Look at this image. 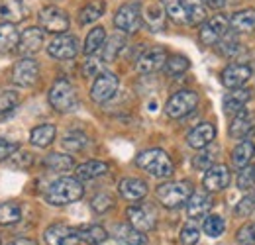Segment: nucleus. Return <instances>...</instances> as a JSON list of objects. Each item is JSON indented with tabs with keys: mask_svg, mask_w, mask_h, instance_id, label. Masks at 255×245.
I'll return each instance as SVG.
<instances>
[{
	"mask_svg": "<svg viewBox=\"0 0 255 245\" xmlns=\"http://www.w3.org/2000/svg\"><path fill=\"white\" fill-rule=\"evenodd\" d=\"M230 28V20L218 14V16H212L210 20H204L202 22V28H200V43L206 45V47H212L216 45L224 35L228 33Z\"/></svg>",
	"mask_w": 255,
	"mask_h": 245,
	"instance_id": "obj_8",
	"label": "nucleus"
},
{
	"mask_svg": "<svg viewBox=\"0 0 255 245\" xmlns=\"http://www.w3.org/2000/svg\"><path fill=\"white\" fill-rule=\"evenodd\" d=\"M18 149H20V145H18L16 141H10V139H6V137H0V161L10 159Z\"/></svg>",
	"mask_w": 255,
	"mask_h": 245,
	"instance_id": "obj_52",
	"label": "nucleus"
},
{
	"mask_svg": "<svg viewBox=\"0 0 255 245\" xmlns=\"http://www.w3.org/2000/svg\"><path fill=\"white\" fill-rule=\"evenodd\" d=\"M220 79H222V85L228 91L242 89L252 79V67L244 65V63H232V65H228L222 71Z\"/></svg>",
	"mask_w": 255,
	"mask_h": 245,
	"instance_id": "obj_13",
	"label": "nucleus"
},
{
	"mask_svg": "<svg viewBox=\"0 0 255 245\" xmlns=\"http://www.w3.org/2000/svg\"><path fill=\"white\" fill-rule=\"evenodd\" d=\"M185 10L189 24H200L206 20V8L202 0H185Z\"/></svg>",
	"mask_w": 255,
	"mask_h": 245,
	"instance_id": "obj_39",
	"label": "nucleus"
},
{
	"mask_svg": "<svg viewBox=\"0 0 255 245\" xmlns=\"http://www.w3.org/2000/svg\"><path fill=\"white\" fill-rule=\"evenodd\" d=\"M100 67H102V59L95 57V55H89V59L83 63V75L87 79H93L96 75H100Z\"/></svg>",
	"mask_w": 255,
	"mask_h": 245,
	"instance_id": "obj_47",
	"label": "nucleus"
},
{
	"mask_svg": "<svg viewBox=\"0 0 255 245\" xmlns=\"http://www.w3.org/2000/svg\"><path fill=\"white\" fill-rule=\"evenodd\" d=\"M104 41H106V30L104 28H93L89 31L87 39H85V53L95 55L96 51H100L104 47Z\"/></svg>",
	"mask_w": 255,
	"mask_h": 245,
	"instance_id": "obj_34",
	"label": "nucleus"
},
{
	"mask_svg": "<svg viewBox=\"0 0 255 245\" xmlns=\"http://www.w3.org/2000/svg\"><path fill=\"white\" fill-rule=\"evenodd\" d=\"M214 137H216V127L210 122H204L194 125L187 133V143L192 149H204L214 141Z\"/></svg>",
	"mask_w": 255,
	"mask_h": 245,
	"instance_id": "obj_16",
	"label": "nucleus"
},
{
	"mask_svg": "<svg viewBox=\"0 0 255 245\" xmlns=\"http://www.w3.org/2000/svg\"><path fill=\"white\" fill-rule=\"evenodd\" d=\"M28 6L24 0H0V18L8 24H16L28 16Z\"/></svg>",
	"mask_w": 255,
	"mask_h": 245,
	"instance_id": "obj_20",
	"label": "nucleus"
},
{
	"mask_svg": "<svg viewBox=\"0 0 255 245\" xmlns=\"http://www.w3.org/2000/svg\"><path fill=\"white\" fill-rule=\"evenodd\" d=\"M255 127V118L250 110H240L238 114L232 116V123H230V135L236 139H244L248 137Z\"/></svg>",
	"mask_w": 255,
	"mask_h": 245,
	"instance_id": "obj_19",
	"label": "nucleus"
},
{
	"mask_svg": "<svg viewBox=\"0 0 255 245\" xmlns=\"http://www.w3.org/2000/svg\"><path fill=\"white\" fill-rule=\"evenodd\" d=\"M252 212H255V190L254 192H250L246 198H242L240 204L236 206V214L242 216V218L250 216Z\"/></svg>",
	"mask_w": 255,
	"mask_h": 245,
	"instance_id": "obj_46",
	"label": "nucleus"
},
{
	"mask_svg": "<svg viewBox=\"0 0 255 245\" xmlns=\"http://www.w3.org/2000/svg\"><path fill=\"white\" fill-rule=\"evenodd\" d=\"M124 45H126V41H124V37L120 35V33H116V35H112V37H106V41H104V53H102V59L104 61H114L118 55H120V51L124 49Z\"/></svg>",
	"mask_w": 255,
	"mask_h": 245,
	"instance_id": "obj_36",
	"label": "nucleus"
},
{
	"mask_svg": "<svg viewBox=\"0 0 255 245\" xmlns=\"http://www.w3.org/2000/svg\"><path fill=\"white\" fill-rule=\"evenodd\" d=\"M104 10H106L104 0H93V2L85 4V6L79 10V22H81L83 26H89V24L96 22L98 18H102Z\"/></svg>",
	"mask_w": 255,
	"mask_h": 245,
	"instance_id": "obj_29",
	"label": "nucleus"
},
{
	"mask_svg": "<svg viewBox=\"0 0 255 245\" xmlns=\"http://www.w3.org/2000/svg\"><path fill=\"white\" fill-rule=\"evenodd\" d=\"M63 147L67 151H71V153H79V151H83L85 147H87V143H89V139H87V135L83 133V131H69V133H65L63 137Z\"/></svg>",
	"mask_w": 255,
	"mask_h": 245,
	"instance_id": "obj_40",
	"label": "nucleus"
},
{
	"mask_svg": "<svg viewBox=\"0 0 255 245\" xmlns=\"http://www.w3.org/2000/svg\"><path fill=\"white\" fill-rule=\"evenodd\" d=\"M20 218H22V208L16 202H4V204H0V226L18 224Z\"/></svg>",
	"mask_w": 255,
	"mask_h": 245,
	"instance_id": "obj_38",
	"label": "nucleus"
},
{
	"mask_svg": "<svg viewBox=\"0 0 255 245\" xmlns=\"http://www.w3.org/2000/svg\"><path fill=\"white\" fill-rule=\"evenodd\" d=\"M212 208V198L208 192H192L189 202H187V214L191 220L206 218Z\"/></svg>",
	"mask_w": 255,
	"mask_h": 245,
	"instance_id": "obj_21",
	"label": "nucleus"
},
{
	"mask_svg": "<svg viewBox=\"0 0 255 245\" xmlns=\"http://www.w3.org/2000/svg\"><path fill=\"white\" fill-rule=\"evenodd\" d=\"M106 173H108V165L102 161H87V163L77 167V179L79 181H95Z\"/></svg>",
	"mask_w": 255,
	"mask_h": 245,
	"instance_id": "obj_26",
	"label": "nucleus"
},
{
	"mask_svg": "<svg viewBox=\"0 0 255 245\" xmlns=\"http://www.w3.org/2000/svg\"><path fill=\"white\" fill-rule=\"evenodd\" d=\"M41 45H43V30L37 26H32V28L24 30V33L20 35L18 51L24 57H32L41 49Z\"/></svg>",
	"mask_w": 255,
	"mask_h": 245,
	"instance_id": "obj_17",
	"label": "nucleus"
},
{
	"mask_svg": "<svg viewBox=\"0 0 255 245\" xmlns=\"http://www.w3.org/2000/svg\"><path fill=\"white\" fill-rule=\"evenodd\" d=\"M47 53L53 59L67 61V59H75L79 53V39L71 33H57L49 45H47Z\"/></svg>",
	"mask_w": 255,
	"mask_h": 245,
	"instance_id": "obj_7",
	"label": "nucleus"
},
{
	"mask_svg": "<svg viewBox=\"0 0 255 245\" xmlns=\"http://www.w3.org/2000/svg\"><path fill=\"white\" fill-rule=\"evenodd\" d=\"M200 240V232L194 226H185L181 230V245H196Z\"/></svg>",
	"mask_w": 255,
	"mask_h": 245,
	"instance_id": "obj_49",
	"label": "nucleus"
},
{
	"mask_svg": "<svg viewBox=\"0 0 255 245\" xmlns=\"http://www.w3.org/2000/svg\"><path fill=\"white\" fill-rule=\"evenodd\" d=\"M114 238L126 245L145 244V236H143L141 232H137V230H135L133 226H129V224H120V226H116V228H114Z\"/></svg>",
	"mask_w": 255,
	"mask_h": 245,
	"instance_id": "obj_27",
	"label": "nucleus"
},
{
	"mask_svg": "<svg viewBox=\"0 0 255 245\" xmlns=\"http://www.w3.org/2000/svg\"><path fill=\"white\" fill-rule=\"evenodd\" d=\"M216 45H218L220 55H224V57H234L240 53V39L232 33H226Z\"/></svg>",
	"mask_w": 255,
	"mask_h": 245,
	"instance_id": "obj_43",
	"label": "nucleus"
},
{
	"mask_svg": "<svg viewBox=\"0 0 255 245\" xmlns=\"http://www.w3.org/2000/svg\"><path fill=\"white\" fill-rule=\"evenodd\" d=\"M165 63H167V49L165 47H151L137 59L135 67L141 75H151V73H157L159 69H163Z\"/></svg>",
	"mask_w": 255,
	"mask_h": 245,
	"instance_id": "obj_15",
	"label": "nucleus"
},
{
	"mask_svg": "<svg viewBox=\"0 0 255 245\" xmlns=\"http://www.w3.org/2000/svg\"><path fill=\"white\" fill-rule=\"evenodd\" d=\"M255 186V163L246 165L244 169H240L238 175V188L240 190H250Z\"/></svg>",
	"mask_w": 255,
	"mask_h": 245,
	"instance_id": "obj_45",
	"label": "nucleus"
},
{
	"mask_svg": "<svg viewBox=\"0 0 255 245\" xmlns=\"http://www.w3.org/2000/svg\"><path fill=\"white\" fill-rule=\"evenodd\" d=\"M49 104L57 112H71L77 106V91L71 81L57 79L49 89Z\"/></svg>",
	"mask_w": 255,
	"mask_h": 245,
	"instance_id": "obj_4",
	"label": "nucleus"
},
{
	"mask_svg": "<svg viewBox=\"0 0 255 245\" xmlns=\"http://www.w3.org/2000/svg\"><path fill=\"white\" fill-rule=\"evenodd\" d=\"M189 67H191V61L185 55H171V57H167V63H165V71L171 77L183 75L185 71H189Z\"/></svg>",
	"mask_w": 255,
	"mask_h": 245,
	"instance_id": "obj_42",
	"label": "nucleus"
},
{
	"mask_svg": "<svg viewBox=\"0 0 255 245\" xmlns=\"http://www.w3.org/2000/svg\"><path fill=\"white\" fill-rule=\"evenodd\" d=\"M254 236H255V224H254Z\"/></svg>",
	"mask_w": 255,
	"mask_h": 245,
	"instance_id": "obj_55",
	"label": "nucleus"
},
{
	"mask_svg": "<svg viewBox=\"0 0 255 245\" xmlns=\"http://www.w3.org/2000/svg\"><path fill=\"white\" fill-rule=\"evenodd\" d=\"M55 135H57V129H55L53 123H41V125H35L32 129L30 143L39 147V149H43V147H49L53 143Z\"/></svg>",
	"mask_w": 255,
	"mask_h": 245,
	"instance_id": "obj_25",
	"label": "nucleus"
},
{
	"mask_svg": "<svg viewBox=\"0 0 255 245\" xmlns=\"http://www.w3.org/2000/svg\"><path fill=\"white\" fill-rule=\"evenodd\" d=\"M77 232H79L81 242H85V244L98 245V244H102V242H106V240H108V232H106L102 226H96V224L81 226Z\"/></svg>",
	"mask_w": 255,
	"mask_h": 245,
	"instance_id": "obj_31",
	"label": "nucleus"
},
{
	"mask_svg": "<svg viewBox=\"0 0 255 245\" xmlns=\"http://www.w3.org/2000/svg\"><path fill=\"white\" fill-rule=\"evenodd\" d=\"M141 20H143L141 6L137 2H128V4H122L116 10L114 26L120 31H124V33H135L141 28Z\"/></svg>",
	"mask_w": 255,
	"mask_h": 245,
	"instance_id": "obj_6",
	"label": "nucleus"
},
{
	"mask_svg": "<svg viewBox=\"0 0 255 245\" xmlns=\"http://www.w3.org/2000/svg\"><path fill=\"white\" fill-rule=\"evenodd\" d=\"M255 157V145L252 141H242L236 145V149L232 151V165L238 169H244L246 165L252 163V159Z\"/></svg>",
	"mask_w": 255,
	"mask_h": 245,
	"instance_id": "obj_30",
	"label": "nucleus"
},
{
	"mask_svg": "<svg viewBox=\"0 0 255 245\" xmlns=\"http://www.w3.org/2000/svg\"><path fill=\"white\" fill-rule=\"evenodd\" d=\"M12 161H10V165L14 167V169H28L30 165L33 163V157L28 151H22L20 153V149L14 153V157H10Z\"/></svg>",
	"mask_w": 255,
	"mask_h": 245,
	"instance_id": "obj_50",
	"label": "nucleus"
},
{
	"mask_svg": "<svg viewBox=\"0 0 255 245\" xmlns=\"http://www.w3.org/2000/svg\"><path fill=\"white\" fill-rule=\"evenodd\" d=\"M202 184L208 192H218L224 190L230 184V169L226 165H212L210 169H206Z\"/></svg>",
	"mask_w": 255,
	"mask_h": 245,
	"instance_id": "obj_18",
	"label": "nucleus"
},
{
	"mask_svg": "<svg viewBox=\"0 0 255 245\" xmlns=\"http://www.w3.org/2000/svg\"><path fill=\"white\" fill-rule=\"evenodd\" d=\"M118 192L122 194V198H126L128 202H137V200H141V198L147 196V184L143 183L141 179L128 177V179L120 181Z\"/></svg>",
	"mask_w": 255,
	"mask_h": 245,
	"instance_id": "obj_22",
	"label": "nucleus"
},
{
	"mask_svg": "<svg viewBox=\"0 0 255 245\" xmlns=\"http://www.w3.org/2000/svg\"><path fill=\"white\" fill-rule=\"evenodd\" d=\"M20 104V96L14 91H2L0 92V118L8 116L10 112H14Z\"/></svg>",
	"mask_w": 255,
	"mask_h": 245,
	"instance_id": "obj_44",
	"label": "nucleus"
},
{
	"mask_svg": "<svg viewBox=\"0 0 255 245\" xmlns=\"http://www.w3.org/2000/svg\"><path fill=\"white\" fill-rule=\"evenodd\" d=\"M85 194V188L79 179H73V177H61L57 181L47 186L45 190V200L51 204V206H67V204H73L77 200H81Z\"/></svg>",
	"mask_w": 255,
	"mask_h": 245,
	"instance_id": "obj_1",
	"label": "nucleus"
},
{
	"mask_svg": "<svg viewBox=\"0 0 255 245\" xmlns=\"http://www.w3.org/2000/svg\"><path fill=\"white\" fill-rule=\"evenodd\" d=\"M8 245H37V242H33L30 238H18V240H14L12 244Z\"/></svg>",
	"mask_w": 255,
	"mask_h": 245,
	"instance_id": "obj_53",
	"label": "nucleus"
},
{
	"mask_svg": "<svg viewBox=\"0 0 255 245\" xmlns=\"http://www.w3.org/2000/svg\"><path fill=\"white\" fill-rule=\"evenodd\" d=\"M210 8H214V10H220V8H224L226 6V0H204Z\"/></svg>",
	"mask_w": 255,
	"mask_h": 245,
	"instance_id": "obj_54",
	"label": "nucleus"
},
{
	"mask_svg": "<svg viewBox=\"0 0 255 245\" xmlns=\"http://www.w3.org/2000/svg\"><path fill=\"white\" fill-rule=\"evenodd\" d=\"M43 165L49 169V171H55V173H67L75 167V161L71 155L63 153H51L43 159Z\"/></svg>",
	"mask_w": 255,
	"mask_h": 245,
	"instance_id": "obj_33",
	"label": "nucleus"
},
{
	"mask_svg": "<svg viewBox=\"0 0 255 245\" xmlns=\"http://www.w3.org/2000/svg\"><path fill=\"white\" fill-rule=\"evenodd\" d=\"M192 190V184L189 181H175L157 186V198L165 208H181L189 202Z\"/></svg>",
	"mask_w": 255,
	"mask_h": 245,
	"instance_id": "obj_3",
	"label": "nucleus"
},
{
	"mask_svg": "<svg viewBox=\"0 0 255 245\" xmlns=\"http://www.w3.org/2000/svg\"><path fill=\"white\" fill-rule=\"evenodd\" d=\"M69 16L67 12L57 8V6H45L41 12H39V26L41 30L51 31V33H65L69 30Z\"/></svg>",
	"mask_w": 255,
	"mask_h": 245,
	"instance_id": "obj_9",
	"label": "nucleus"
},
{
	"mask_svg": "<svg viewBox=\"0 0 255 245\" xmlns=\"http://www.w3.org/2000/svg\"><path fill=\"white\" fill-rule=\"evenodd\" d=\"M39 79V65L32 57H22L12 69V81L18 87H33Z\"/></svg>",
	"mask_w": 255,
	"mask_h": 245,
	"instance_id": "obj_12",
	"label": "nucleus"
},
{
	"mask_svg": "<svg viewBox=\"0 0 255 245\" xmlns=\"http://www.w3.org/2000/svg\"><path fill=\"white\" fill-rule=\"evenodd\" d=\"M250 98H252L250 89H244V87H242V89H234V91H230V94H226L222 100L224 112H226L228 116L238 114L240 110L246 108V104L250 102Z\"/></svg>",
	"mask_w": 255,
	"mask_h": 245,
	"instance_id": "obj_23",
	"label": "nucleus"
},
{
	"mask_svg": "<svg viewBox=\"0 0 255 245\" xmlns=\"http://www.w3.org/2000/svg\"><path fill=\"white\" fill-rule=\"evenodd\" d=\"M118 85H120L118 83V77L114 73L104 71V73L96 75L95 83H93V89H91V98L95 102H98V104L108 102L118 92Z\"/></svg>",
	"mask_w": 255,
	"mask_h": 245,
	"instance_id": "obj_11",
	"label": "nucleus"
},
{
	"mask_svg": "<svg viewBox=\"0 0 255 245\" xmlns=\"http://www.w3.org/2000/svg\"><path fill=\"white\" fill-rule=\"evenodd\" d=\"M202 230L208 238H220L226 230V222H224L222 216H206L204 218V224H202Z\"/></svg>",
	"mask_w": 255,
	"mask_h": 245,
	"instance_id": "obj_41",
	"label": "nucleus"
},
{
	"mask_svg": "<svg viewBox=\"0 0 255 245\" xmlns=\"http://www.w3.org/2000/svg\"><path fill=\"white\" fill-rule=\"evenodd\" d=\"M45 244L47 245H79V232L65 224H53L45 230Z\"/></svg>",
	"mask_w": 255,
	"mask_h": 245,
	"instance_id": "obj_14",
	"label": "nucleus"
},
{
	"mask_svg": "<svg viewBox=\"0 0 255 245\" xmlns=\"http://www.w3.org/2000/svg\"><path fill=\"white\" fill-rule=\"evenodd\" d=\"M145 24H147V28L151 31H161L165 30V18H167V14H165V10L159 8V6H149L147 10H145Z\"/></svg>",
	"mask_w": 255,
	"mask_h": 245,
	"instance_id": "obj_37",
	"label": "nucleus"
},
{
	"mask_svg": "<svg viewBox=\"0 0 255 245\" xmlns=\"http://www.w3.org/2000/svg\"><path fill=\"white\" fill-rule=\"evenodd\" d=\"M18 41H20V33L16 30V26L8 24V22H2L0 24V51L8 53V51L16 49Z\"/></svg>",
	"mask_w": 255,
	"mask_h": 245,
	"instance_id": "obj_28",
	"label": "nucleus"
},
{
	"mask_svg": "<svg viewBox=\"0 0 255 245\" xmlns=\"http://www.w3.org/2000/svg\"><path fill=\"white\" fill-rule=\"evenodd\" d=\"M161 6L165 14L175 22V24H189L187 22V10H185V0H161Z\"/></svg>",
	"mask_w": 255,
	"mask_h": 245,
	"instance_id": "obj_32",
	"label": "nucleus"
},
{
	"mask_svg": "<svg viewBox=\"0 0 255 245\" xmlns=\"http://www.w3.org/2000/svg\"><path fill=\"white\" fill-rule=\"evenodd\" d=\"M198 106V94L194 91H179L175 92L167 104H165V114L173 120L185 118L187 114H191L192 110Z\"/></svg>",
	"mask_w": 255,
	"mask_h": 245,
	"instance_id": "obj_5",
	"label": "nucleus"
},
{
	"mask_svg": "<svg viewBox=\"0 0 255 245\" xmlns=\"http://www.w3.org/2000/svg\"><path fill=\"white\" fill-rule=\"evenodd\" d=\"M112 204H114V200H112V196H108V194H98V196L93 198V202H91L93 210L98 212V214H104L106 210H110Z\"/></svg>",
	"mask_w": 255,
	"mask_h": 245,
	"instance_id": "obj_48",
	"label": "nucleus"
},
{
	"mask_svg": "<svg viewBox=\"0 0 255 245\" xmlns=\"http://www.w3.org/2000/svg\"><path fill=\"white\" fill-rule=\"evenodd\" d=\"M137 167L143 169L145 173H149L151 177H157V179H169L175 171L173 167V161L169 159V155L165 153L163 149H147V151H141L135 159Z\"/></svg>",
	"mask_w": 255,
	"mask_h": 245,
	"instance_id": "obj_2",
	"label": "nucleus"
},
{
	"mask_svg": "<svg viewBox=\"0 0 255 245\" xmlns=\"http://www.w3.org/2000/svg\"><path fill=\"white\" fill-rule=\"evenodd\" d=\"M200 153L192 159V167L194 169H200V171H206L210 169L212 165H216V155H218V147H212V143L204 149H198Z\"/></svg>",
	"mask_w": 255,
	"mask_h": 245,
	"instance_id": "obj_35",
	"label": "nucleus"
},
{
	"mask_svg": "<svg viewBox=\"0 0 255 245\" xmlns=\"http://www.w3.org/2000/svg\"><path fill=\"white\" fill-rule=\"evenodd\" d=\"M238 244L240 245H255L254 224H246L238 230Z\"/></svg>",
	"mask_w": 255,
	"mask_h": 245,
	"instance_id": "obj_51",
	"label": "nucleus"
},
{
	"mask_svg": "<svg viewBox=\"0 0 255 245\" xmlns=\"http://www.w3.org/2000/svg\"><path fill=\"white\" fill-rule=\"evenodd\" d=\"M230 28L236 33H252L255 31V10L248 8V10H240L236 14H232L230 18Z\"/></svg>",
	"mask_w": 255,
	"mask_h": 245,
	"instance_id": "obj_24",
	"label": "nucleus"
},
{
	"mask_svg": "<svg viewBox=\"0 0 255 245\" xmlns=\"http://www.w3.org/2000/svg\"><path fill=\"white\" fill-rule=\"evenodd\" d=\"M128 222L129 226H133L137 232H151L155 228V220H157V214L153 210V206L149 204H133L128 208Z\"/></svg>",
	"mask_w": 255,
	"mask_h": 245,
	"instance_id": "obj_10",
	"label": "nucleus"
}]
</instances>
